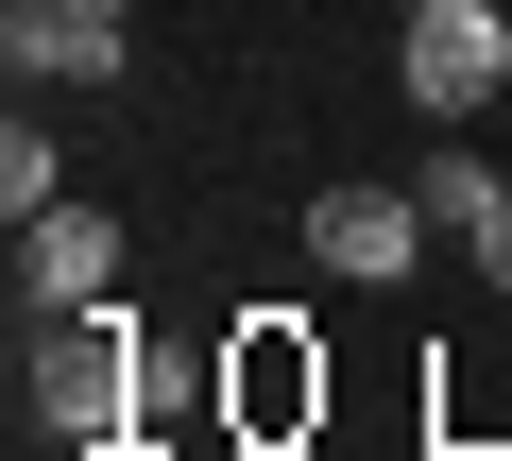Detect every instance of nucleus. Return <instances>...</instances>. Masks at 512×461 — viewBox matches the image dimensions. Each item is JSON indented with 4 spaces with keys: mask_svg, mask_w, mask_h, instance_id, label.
Returning <instances> with one entry per match:
<instances>
[{
    "mask_svg": "<svg viewBox=\"0 0 512 461\" xmlns=\"http://www.w3.org/2000/svg\"><path fill=\"white\" fill-rule=\"evenodd\" d=\"M137 410H154V342H137L120 308H69L52 359H35V427L103 461V444H137Z\"/></svg>",
    "mask_w": 512,
    "mask_h": 461,
    "instance_id": "nucleus-1",
    "label": "nucleus"
},
{
    "mask_svg": "<svg viewBox=\"0 0 512 461\" xmlns=\"http://www.w3.org/2000/svg\"><path fill=\"white\" fill-rule=\"evenodd\" d=\"M393 86H410L427 120H478V103L512 86V18H495V0H427V18L393 35Z\"/></svg>",
    "mask_w": 512,
    "mask_h": 461,
    "instance_id": "nucleus-2",
    "label": "nucleus"
},
{
    "mask_svg": "<svg viewBox=\"0 0 512 461\" xmlns=\"http://www.w3.org/2000/svg\"><path fill=\"white\" fill-rule=\"evenodd\" d=\"M308 257H325L342 291H393V274L427 257V205H410V188H308Z\"/></svg>",
    "mask_w": 512,
    "mask_h": 461,
    "instance_id": "nucleus-3",
    "label": "nucleus"
},
{
    "mask_svg": "<svg viewBox=\"0 0 512 461\" xmlns=\"http://www.w3.org/2000/svg\"><path fill=\"white\" fill-rule=\"evenodd\" d=\"M18 308H120V222L103 205H52V222H18Z\"/></svg>",
    "mask_w": 512,
    "mask_h": 461,
    "instance_id": "nucleus-4",
    "label": "nucleus"
},
{
    "mask_svg": "<svg viewBox=\"0 0 512 461\" xmlns=\"http://www.w3.org/2000/svg\"><path fill=\"white\" fill-rule=\"evenodd\" d=\"M0 69H18V86H103L120 35H86L69 0H0Z\"/></svg>",
    "mask_w": 512,
    "mask_h": 461,
    "instance_id": "nucleus-5",
    "label": "nucleus"
},
{
    "mask_svg": "<svg viewBox=\"0 0 512 461\" xmlns=\"http://www.w3.org/2000/svg\"><path fill=\"white\" fill-rule=\"evenodd\" d=\"M239 427L274 444V427H325V359L291 325H239Z\"/></svg>",
    "mask_w": 512,
    "mask_h": 461,
    "instance_id": "nucleus-6",
    "label": "nucleus"
},
{
    "mask_svg": "<svg viewBox=\"0 0 512 461\" xmlns=\"http://www.w3.org/2000/svg\"><path fill=\"white\" fill-rule=\"evenodd\" d=\"M410 205H427V222H444V240H478V222H495V205H512V171H478V154H444V171H427V188H410Z\"/></svg>",
    "mask_w": 512,
    "mask_h": 461,
    "instance_id": "nucleus-7",
    "label": "nucleus"
},
{
    "mask_svg": "<svg viewBox=\"0 0 512 461\" xmlns=\"http://www.w3.org/2000/svg\"><path fill=\"white\" fill-rule=\"evenodd\" d=\"M0 205H18V222H52V205H69V154H52L35 120H18V137H0Z\"/></svg>",
    "mask_w": 512,
    "mask_h": 461,
    "instance_id": "nucleus-8",
    "label": "nucleus"
},
{
    "mask_svg": "<svg viewBox=\"0 0 512 461\" xmlns=\"http://www.w3.org/2000/svg\"><path fill=\"white\" fill-rule=\"evenodd\" d=\"M478 274H495V291H512V205H495V222H478Z\"/></svg>",
    "mask_w": 512,
    "mask_h": 461,
    "instance_id": "nucleus-9",
    "label": "nucleus"
},
{
    "mask_svg": "<svg viewBox=\"0 0 512 461\" xmlns=\"http://www.w3.org/2000/svg\"><path fill=\"white\" fill-rule=\"evenodd\" d=\"M69 18H86V35H137V0H69Z\"/></svg>",
    "mask_w": 512,
    "mask_h": 461,
    "instance_id": "nucleus-10",
    "label": "nucleus"
},
{
    "mask_svg": "<svg viewBox=\"0 0 512 461\" xmlns=\"http://www.w3.org/2000/svg\"><path fill=\"white\" fill-rule=\"evenodd\" d=\"M103 461H171V427H137V444H103Z\"/></svg>",
    "mask_w": 512,
    "mask_h": 461,
    "instance_id": "nucleus-11",
    "label": "nucleus"
},
{
    "mask_svg": "<svg viewBox=\"0 0 512 461\" xmlns=\"http://www.w3.org/2000/svg\"><path fill=\"white\" fill-rule=\"evenodd\" d=\"M393 18H427V0H393Z\"/></svg>",
    "mask_w": 512,
    "mask_h": 461,
    "instance_id": "nucleus-12",
    "label": "nucleus"
}]
</instances>
